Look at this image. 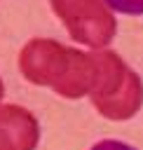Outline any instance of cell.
Wrapping results in <instances>:
<instances>
[{"instance_id":"cell-4","label":"cell","mask_w":143,"mask_h":150,"mask_svg":"<svg viewBox=\"0 0 143 150\" xmlns=\"http://www.w3.org/2000/svg\"><path fill=\"white\" fill-rule=\"evenodd\" d=\"M40 138L38 120L21 105H0V150H35Z\"/></svg>"},{"instance_id":"cell-1","label":"cell","mask_w":143,"mask_h":150,"mask_svg":"<svg viewBox=\"0 0 143 150\" xmlns=\"http://www.w3.org/2000/svg\"><path fill=\"white\" fill-rule=\"evenodd\" d=\"M19 68L28 82L52 87L63 98H80L89 94L96 75L94 54H84L45 38L30 40L21 49Z\"/></svg>"},{"instance_id":"cell-6","label":"cell","mask_w":143,"mask_h":150,"mask_svg":"<svg viewBox=\"0 0 143 150\" xmlns=\"http://www.w3.org/2000/svg\"><path fill=\"white\" fill-rule=\"evenodd\" d=\"M91 150H136V148L129 145V143H124V141L105 138V141H98L96 145H91Z\"/></svg>"},{"instance_id":"cell-7","label":"cell","mask_w":143,"mask_h":150,"mask_svg":"<svg viewBox=\"0 0 143 150\" xmlns=\"http://www.w3.org/2000/svg\"><path fill=\"white\" fill-rule=\"evenodd\" d=\"M2 94H5V87H2V80H0V98H2Z\"/></svg>"},{"instance_id":"cell-5","label":"cell","mask_w":143,"mask_h":150,"mask_svg":"<svg viewBox=\"0 0 143 150\" xmlns=\"http://www.w3.org/2000/svg\"><path fill=\"white\" fill-rule=\"evenodd\" d=\"M103 2L120 14H131V16L143 14V0H103Z\"/></svg>"},{"instance_id":"cell-3","label":"cell","mask_w":143,"mask_h":150,"mask_svg":"<svg viewBox=\"0 0 143 150\" xmlns=\"http://www.w3.org/2000/svg\"><path fill=\"white\" fill-rule=\"evenodd\" d=\"M73 40L89 47H105L115 35V16L103 0H49Z\"/></svg>"},{"instance_id":"cell-2","label":"cell","mask_w":143,"mask_h":150,"mask_svg":"<svg viewBox=\"0 0 143 150\" xmlns=\"http://www.w3.org/2000/svg\"><path fill=\"white\" fill-rule=\"evenodd\" d=\"M96 75L91 84V103L108 120H129L143 103L141 77L115 52H94Z\"/></svg>"}]
</instances>
